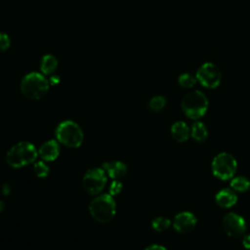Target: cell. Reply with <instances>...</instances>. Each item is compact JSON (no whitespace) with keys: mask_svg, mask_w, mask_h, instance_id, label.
I'll return each instance as SVG.
<instances>
[{"mask_svg":"<svg viewBox=\"0 0 250 250\" xmlns=\"http://www.w3.org/2000/svg\"><path fill=\"white\" fill-rule=\"evenodd\" d=\"M10 190H11V187L8 184H5L3 186V188H2V193L3 194H7V193L10 192Z\"/></svg>","mask_w":250,"mask_h":250,"instance_id":"obj_27","label":"cell"},{"mask_svg":"<svg viewBox=\"0 0 250 250\" xmlns=\"http://www.w3.org/2000/svg\"><path fill=\"white\" fill-rule=\"evenodd\" d=\"M166 105V99L163 96L157 95L152 97L148 102V106L152 111H161Z\"/></svg>","mask_w":250,"mask_h":250,"instance_id":"obj_20","label":"cell"},{"mask_svg":"<svg viewBox=\"0 0 250 250\" xmlns=\"http://www.w3.org/2000/svg\"><path fill=\"white\" fill-rule=\"evenodd\" d=\"M181 106L187 117L197 120L205 115L208 109V99L201 91L192 90L183 97Z\"/></svg>","mask_w":250,"mask_h":250,"instance_id":"obj_4","label":"cell"},{"mask_svg":"<svg viewBox=\"0 0 250 250\" xmlns=\"http://www.w3.org/2000/svg\"><path fill=\"white\" fill-rule=\"evenodd\" d=\"M102 168L105 172L106 176L113 180H120L124 178L128 172L126 164L119 160L106 161L103 164Z\"/></svg>","mask_w":250,"mask_h":250,"instance_id":"obj_11","label":"cell"},{"mask_svg":"<svg viewBox=\"0 0 250 250\" xmlns=\"http://www.w3.org/2000/svg\"><path fill=\"white\" fill-rule=\"evenodd\" d=\"M171 134L175 141L178 143H184L190 135V128L184 121H176L171 126Z\"/></svg>","mask_w":250,"mask_h":250,"instance_id":"obj_14","label":"cell"},{"mask_svg":"<svg viewBox=\"0 0 250 250\" xmlns=\"http://www.w3.org/2000/svg\"><path fill=\"white\" fill-rule=\"evenodd\" d=\"M11 39L7 33L0 32V53L7 51L10 48Z\"/></svg>","mask_w":250,"mask_h":250,"instance_id":"obj_22","label":"cell"},{"mask_svg":"<svg viewBox=\"0 0 250 250\" xmlns=\"http://www.w3.org/2000/svg\"><path fill=\"white\" fill-rule=\"evenodd\" d=\"M230 188L237 192H245L250 188V181L244 176H237L231 178Z\"/></svg>","mask_w":250,"mask_h":250,"instance_id":"obj_17","label":"cell"},{"mask_svg":"<svg viewBox=\"0 0 250 250\" xmlns=\"http://www.w3.org/2000/svg\"><path fill=\"white\" fill-rule=\"evenodd\" d=\"M60 76L59 75H56V74H53V75H51L50 77H49V82H50V85H52V86H55V85H57V84H59L60 83Z\"/></svg>","mask_w":250,"mask_h":250,"instance_id":"obj_24","label":"cell"},{"mask_svg":"<svg viewBox=\"0 0 250 250\" xmlns=\"http://www.w3.org/2000/svg\"><path fill=\"white\" fill-rule=\"evenodd\" d=\"M197 81L205 88L215 89L222 80V73L220 68L213 62H207L202 63L196 71Z\"/></svg>","mask_w":250,"mask_h":250,"instance_id":"obj_8","label":"cell"},{"mask_svg":"<svg viewBox=\"0 0 250 250\" xmlns=\"http://www.w3.org/2000/svg\"><path fill=\"white\" fill-rule=\"evenodd\" d=\"M211 169L216 178L222 181H227L233 178L237 169V162L234 156L230 153L220 152L213 158Z\"/></svg>","mask_w":250,"mask_h":250,"instance_id":"obj_6","label":"cell"},{"mask_svg":"<svg viewBox=\"0 0 250 250\" xmlns=\"http://www.w3.org/2000/svg\"><path fill=\"white\" fill-rule=\"evenodd\" d=\"M38 157V149L29 142H20L7 151L6 162L10 167L21 168L32 164Z\"/></svg>","mask_w":250,"mask_h":250,"instance_id":"obj_2","label":"cell"},{"mask_svg":"<svg viewBox=\"0 0 250 250\" xmlns=\"http://www.w3.org/2000/svg\"><path fill=\"white\" fill-rule=\"evenodd\" d=\"M89 212L92 218L98 223H108L115 216L116 202L109 193H100L90 202Z\"/></svg>","mask_w":250,"mask_h":250,"instance_id":"obj_3","label":"cell"},{"mask_svg":"<svg viewBox=\"0 0 250 250\" xmlns=\"http://www.w3.org/2000/svg\"><path fill=\"white\" fill-rule=\"evenodd\" d=\"M215 201L222 208H230L236 203L237 194L232 188H225L216 193Z\"/></svg>","mask_w":250,"mask_h":250,"instance_id":"obj_13","label":"cell"},{"mask_svg":"<svg viewBox=\"0 0 250 250\" xmlns=\"http://www.w3.org/2000/svg\"><path fill=\"white\" fill-rule=\"evenodd\" d=\"M122 190V184L119 180H113V182L110 184L109 186V189H108V193L112 196L117 195L121 192Z\"/></svg>","mask_w":250,"mask_h":250,"instance_id":"obj_23","label":"cell"},{"mask_svg":"<svg viewBox=\"0 0 250 250\" xmlns=\"http://www.w3.org/2000/svg\"><path fill=\"white\" fill-rule=\"evenodd\" d=\"M222 225L225 232L232 238L241 237L246 231L245 220L234 212L226 214L223 218Z\"/></svg>","mask_w":250,"mask_h":250,"instance_id":"obj_9","label":"cell"},{"mask_svg":"<svg viewBox=\"0 0 250 250\" xmlns=\"http://www.w3.org/2000/svg\"><path fill=\"white\" fill-rule=\"evenodd\" d=\"M50 86L49 79L43 73L31 71L22 77L20 87L26 99L37 101L46 96Z\"/></svg>","mask_w":250,"mask_h":250,"instance_id":"obj_1","label":"cell"},{"mask_svg":"<svg viewBox=\"0 0 250 250\" xmlns=\"http://www.w3.org/2000/svg\"><path fill=\"white\" fill-rule=\"evenodd\" d=\"M190 136L198 143L204 142L208 137V131L205 124L201 121H195L192 123L190 127Z\"/></svg>","mask_w":250,"mask_h":250,"instance_id":"obj_16","label":"cell"},{"mask_svg":"<svg viewBox=\"0 0 250 250\" xmlns=\"http://www.w3.org/2000/svg\"><path fill=\"white\" fill-rule=\"evenodd\" d=\"M55 136L60 144L70 148L79 147L84 139L81 127L72 120L62 121L56 128Z\"/></svg>","mask_w":250,"mask_h":250,"instance_id":"obj_5","label":"cell"},{"mask_svg":"<svg viewBox=\"0 0 250 250\" xmlns=\"http://www.w3.org/2000/svg\"><path fill=\"white\" fill-rule=\"evenodd\" d=\"M4 206H5L4 202L0 200V212H2V211H3V209H4Z\"/></svg>","mask_w":250,"mask_h":250,"instance_id":"obj_28","label":"cell"},{"mask_svg":"<svg viewBox=\"0 0 250 250\" xmlns=\"http://www.w3.org/2000/svg\"><path fill=\"white\" fill-rule=\"evenodd\" d=\"M33 171H34L35 175H36L38 178H46V177L49 175V172H50L49 167H48V165L45 163L44 160L34 162Z\"/></svg>","mask_w":250,"mask_h":250,"instance_id":"obj_21","label":"cell"},{"mask_svg":"<svg viewBox=\"0 0 250 250\" xmlns=\"http://www.w3.org/2000/svg\"><path fill=\"white\" fill-rule=\"evenodd\" d=\"M58 65H59L58 60L54 55L46 54L41 58L40 70H41V73H43L44 75L51 76L55 74L58 68Z\"/></svg>","mask_w":250,"mask_h":250,"instance_id":"obj_15","label":"cell"},{"mask_svg":"<svg viewBox=\"0 0 250 250\" xmlns=\"http://www.w3.org/2000/svg\"><path fill=\"white\" fill-rule=\"evenodd\" d=\"M145 250H168V249H166L164 246L159 245V244H151V245L147 246Z\"/></svg>","mask_w":250,"mask_h":250,"instance_id":"obj_26","label":"cell"},{"mask_svg":"<svg viewBox=\"0 0 250 250\" xmlns=\"http://www.w3.org/2000/svg\"><path fill=\"white\" fill-rule=\"evenodd\" d=\"M242 246L245 249H250V234H247V235L243 236Z\"/></svg>","mask_w":250,"mask_h":250,"instance_id":"obj_25","label":"cell"},{"mask_svg":"<svg viewBox=\"0 0 250 250\" xmlns=\"http://www.w3.org/2000/svg\"><path fill=\"white\" fill-rule=\"evenodd\" d=\"M197 82V79H196V76L191 74V73H188V72H185V73H182L179 78H178V83L179 85L182 87V88H185V89H190L192 88Z\"/></svg>","mask_w":250,"mask_h":250,"instance_id":"obj_18","label":"cell"},{"mask_svg":"<svg viewBox=\"0 0 250 250\" xmlns=\"http://www.w3.org/2000/svg\"><path fill=\"white\" fill-rule=\"evenodd\" d=\"M106 174L103 168H91L83 176L82 186L90 195H98L104 188Z\"/></svg>","mask_w":250,"mask_h":250,"instance_id":"obj_7","label":"cell"},{"mask_svg":"<svg viewBox=\"0 0 250 250\" xmlns=\"http://www.w3.org/2000/svg\"><path fill=\"white\" fill-rule=\"evenodd\" d=\"M171 226V221L166 217H156L151 222V227L155 231H164Z\"/></svg>","mask_w":250,"mask_h":250,"instance_id":"obj_19","label":"cell"},{"mask_svg":"<svg viewBox=\"0 0 250 250\" xmlns=\"http://www.w3.org/2000/svg\"><path fill=\"white\" fill-rule=\"evenodd\" d=\"M243 250H250V249H245V248H243Z\"/></svg>","mask_w":250,"mask_h":250,"instance_id":"obj_29","label":"cell"},{"mask_svg":"<svg viewBox=\"0 0 250 250\" xmlns=\"http://www.w3.org/2000/svg\"><path fill=\"white\" fill-rule=\"evenodd\" d=\"M196 223L197 220L193 213L189 211H183L175 216L173 227L176 231L180 233H188L195 228Z\"/></svg>","mask_w":250,"mask_h":250,"instance_id":"obj_10","label":"cell"},{"mask_svg":"<svg viewBox=\"0 0 250 250\" xmlns=\"http://www.w3.org/2000/svg\"><path fill=\"white\" fill-rule=\"evenodd\" d=\"M60 154V146L57 140H49L38 148V156L44 161H54Z\"/></svg>","mask_w":250,"mask_h":250,"instance_id":"obj_12","label":"cell"}]
</instances>
